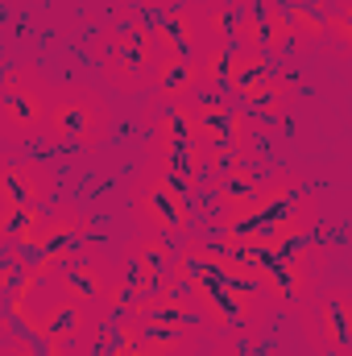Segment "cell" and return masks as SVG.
I'll use <instances>...</instances> for the list:
<instances>
[{
    "instance_id": "cell-21",
    "label": "cell",
    "mask_w": 352,
    "mask_h": 356,
    "mask_svg": "<svg viewBox=\"0 0 352 356\" xmlns=\"http://www.w3.org/2000/svg\"><path fill=\"white\" fill-rule=\"evenodd\" d=\"M245 50H257L265 58H286L290 54V33L282 21V4L278 0H253L249 25H245Z\"/></svg>"
},
{
    "instance_id": "cell-3",
    "label": "cell",
    "mask_w": 352,
    "mask_h": 356,
    "mask_svg": "<svg viewBox=\"0 0 352 356\" xmlns=\"http://www.w3.org/2000/svg\"><path fill=\"white\" fill-rule=\"evenodd\" d=\"M95 63L104 83L120 95H141L154 88L162 50L154 42V29L145 17H133V4L116 8V17L104 25L99 42H95Z\"/></svg>"
},
{
    "instance_id": "cell-1",
    "label": "cell",
    "mask_w": 352,
    "mask_h": 356,
    "mask_svg": "<svg viewBox=\"0 0 352 356\" xmlns=\"http://www.w3.org/2000/svg\"><path fill=\"white\" fill-rule=\"evenodd\" d=\"M178 277L191 286L207 327L216 336L237 327H257L265 315V294L257 273L241 257L224 253L216 241H191L178 249Z\"/></svg>"
},
{
    "instance_id": "cell-14",
    "label": "cell",
    "mask_w": 352,
    "mask_h": 356,
    "mask_svg": "<svg viewBox=\"0 0 352 356\" xmlns=\"http://www.w3.org/2000/svg\"><path fill=\"white\" fill-rule=\"evenodd\" d=\"M199 71H203V91L241 99V91L249 83H257L265 71H273V58L245 50V46H207L199 54Z\"/></svg>"
},
{
    "instance_id": "cell-11",
    "label": "cell",
    "mask_w": 352,
    "mask_h": 356,
    "mask_svg": "<svg viewBox=\"0 0 352 356\" xmlns=\"http://www.w3.org/2000/svg\"><path fill=\"white\" fill-rule=\"evenodd\" d=\"M8 315L21 319L29 336H42V340H50V344H63V348H79L91 332H95L91 307L67 298V294H58L54 286H50L46 294H38V298L29 294V298H25L17 311H8Z\"/></svg>"
},
{
    "instance_id": "cell-9",
    "label": "cell",
    "mask_w": 352,
    "mask_h": 356,
    "mask_svg": "<svg viewBox=\"0 0 352 356\" xmlns=\"http://www.w3.org/2000/svg\"><path fill=\"white\" fill-rule=\"evenodd\" d=\"M50 99H54V88L42 75V67H33V63L13 67L0 88V141L8 149H17V145H29L33 137H42Z\"/></svg>"
},
{
    "instance_id": "cell-20",
    "label": "cell",
    "mask_w": 352,
    "mask_h": 356,
    "mask_svg": "<svg viewBox=\"0 0 352 356\" xmlns=\"http://www.w3.org/2000/svg\"><path fill=\"white\" fill-rule=\"evenodd\" d=\"M249 13H253V0H199L203 50L207 46H241Z\"/></svg>"
},
{
    "instance_id": "cell-10",
    "label": "cell",
    "mask_w": 352,
    "mask_h": 356,
    "mask_svg": "<svg viewBox=\"0 0 352 356\" xmlns=\"http://www.w3.org/2000/svg\"><path fill=\"white\" fill-rule=\"evenodd\" d=\"M241 261L257 273L262 290L269 294V302H278V307H303L315 294L319 273H315V257H311V249L303 241L298 245H282V249L249 253Z\"/></svg>"
},
{
    "instance_id": "cell-12",
    "label": "cell",
    "mask_w": 352,
    "mask_h": 356,
    "mask_svg": "<svg viewBox=\"0 0 352 356\" xmlns=\"http://www.w3.org/2000/svg\"><path fill=\"white\" fill-rule=\"evenodd\" d=\"M303 340L315 356H352V290L328 286L298 307Z\"/></svg>"
},
{
    "instance_id": "cell-15",
    "label": "cell",
    "mask_w": 352,
    "mask_h": 356,
    "mask_svg": "<svg viewBox=\"0 0 352 356\" xmlns=\"http://www.w3.org/2000/svg\"><path fill=\"white\" fill-rule=\"evenodd\" d=\"M112 282H116V261H112L104 249H91V245L79 249L67 266L50 277V286H54L58 294H67V298H75V302H83V307H104Z\"/></svg>"
},
{
    "instance_id": "cell-5",
    "label": "cell",
    "mask_w": 352,
    "mask_h": 356,
    "mask_svg": "<svg viewBox=\"0 0 352 356\" xmlns=\"http://www.w3.org/2000/svg\"><path fill=\"white\" fill-rule=\"evenodd\" d=\"M91 241V216L79 203H54L21 241L8 245V253L29 269L33 277H54L79 249H88Z\"/></svg>"
},
{
    "instance_id": "cell-23",
    "label": "cell",
    "mask_w": 352,
    "mask_h": 356,
    "mask_svg": "<svg viewBox=\"0 0 352 356\" xmlns=\"http://www.w3.org/2000/svg\"><path fill=\"white\" fill-rule=\"evenodd\" d=\"M211 356H273V348H265L257 327H237L211 344Z\"/></svg>"
},
{
    "instance_id": "cell-17",
    "label": "cell",
    "mask_w": 352,
    "mask_h": 356,
    "mask_svg": "<svg viewBox=\"0 0 352 356\" xmlns=\"http://www.w3.org/2000/svg\"><path fill=\"white\" fill-rule=\"evenodd\" d=\"M145 162L162 166L166 175L182 178L195 191L211 178V149H207L203 137H150Z\"/></svg>"
},
{
    "instance_id": "cell-22",
    "label": "cell",
    "mask_w": 352,
    "mask_h": 356,
    "mask_svg": "<svg viewBox=\"0 0 352 356\" xmlns=\"http://www.w3.org/2000/svg\"><path fill=\"white\" fill-rule=\"evenodd\" d=\"M154 88L162 104H182V99H195L203 91V71H199V58H162L158 63V75H154Z\"/></svg>"
},
{
    "instance_id": "cell-24",
    "label": "cell",
    "mask_w": 352,
    "mask_h": 356,
    "mask_svg": "<svg viewBox=\"0 0 352 356\" xmlns=\"http://www.w3.org/2000/svg\"><path fill=\"white\" fill-rule=\"evenodd\" d=\"M332 42L352 54V4H336V13H332Z\"/></svg>"
},
{
    "instance_id": "cell-25",
    "label": "cell",
    "mask_w": 352,
    "mask_h": 356,
    "mask_svg": "<svg viewBox=\"0 0 352 356\" xmlns=\"http://www.w3.org/2000/svg\"><path fill=\"white\" fill-rule=\"evenodd\" d=\"M137 13H162V8H175L178 0H129Z\"/></svg>"
},
{
    "instance_id": "cell-18",
    "label": "cell",
    "mask_w": 352,
    "mask_h": 356,
    "mask_svg": "<svg viewBox=\"0 0 352 356\" xmlns=\"http://www.w3.org/2000/svg\"><path fill=\"white\" fill-rule=\"evenodd\" d=\"M282 4V21L290 33V54H311L315 46L332 42V0H278Z\"/></svg>"
},
{
    "instance_id": "cell-2",
    "label": "cell",
    "mask_w": 352,
    "mask_h": 356,
    "mask_svg": "<svg viewBox=\"0 0 352 356\" xmlns=\"http://www.w3.org/2000/svg\"><path fill=\"white\" fill-rule=\"evenodd\" d=\"M319 220L315 195L298 182L294 175H269L265 186L232 216H216V245L232 257H249L262 249H282L298 245L311 236Z\"/></svg>"
},
{
    "instance_id": "cell-6",
    "label": "cell",
    "mask_w": 352,
    "mask_h": 356,
    "mask_svg": "<svg viewBox=\"0 0 352 356\" xmlns=\"http://www.w3.org/2000/svg\"><path fill=\"white\" fill-rule=\"evenodd\" d=\"M129 203H133L137 228L141 232H158L166 241L186 236L191 224H195V186H186L175 175H166L154 162H145V170L129 186Z\"/></svg>"
},
{
    "instance_id": "cell-8",
    "label": "cell",
    "mask_w": 352,
    "mask_h": 356,
    "mask_svg": "<svg viewBox=\"0 0 352 356\" xmlns=\"http://www.w3.org/2000/svg\"><path fill=\"white\" fill-rule=\"evenodd\" d=\"M54 199V170L33 158H8L0 166V232L4 241H21Z\"/></svg>"
},
{
    "instance_id": "cell-13",
    "label": "cell",
    "mask_w": 352,
    "mask_h": 356,
    "mask_svg": "<svg viewBox=\"0 0 352 356\" xmlns=\"http://www.w3.org/2000/svg\"><path fill=\"white\" fill-rule=\"evenodd\" d=\"M195 124H199V137L211 149V166L249 154V129H253V120H249V112L237 99L199 91L195 95Z\"/></svg>"
},
{
    "instance_id": "cell-4",
    "label": "cell",
    "mask_w": 352,
    "mask_h": 356,
    "mask_svg": "<svg viewBox=\"0 0 352 356\" xmlns=\"http://www.w3.org/2000/svg\"><path fill=\"white\" fill-rule=\"evenodd\" d=\"M178 269L175 241L158 232H133L116 257V282L108 290L104 311L108 315H133L158 286H166Z\"/></svg>"
},
{
    "instance_id": "cell-7",
    "label": "cell",
    "mask_w": 352,
    "mask_h": 356,
    "mask_svg": "<svg viewBox=\"0 0 352 356\" xmlns=\"http://www.w3.org/2000/svg\"><path fill=\"white\" fill-rule=\"evenodd\" d=\"M112 133V108L108 99L88 83H63L54 88L50 99V116H46V133L42 141L54 149H95L104 145Z\"/></svg>"
},
{
    "instance_id": "cell-26",
    "label": "cell",
    "mask_w": 352,
    "mask_h": 356,
    "mask_svg": "<svg viewBox=\"0 0 352 356\" xmlns=\"http://www.w3.org/2000/svg\"><path fill=\"white\" fill-rule=\"evenodd\" d=\"M129 356H175V353H158V348H145V344H133Z\"/></svg>"
},
{
    "instance_id": "cell-16",
    "label": "cell",
    "mask_w": 352,
    "mask_h": 356,
    "mask_svg": "<svg viewBox=\"0 0 352 356\" xmlns=\"http://www.w3.org/2000/svg\"><path fill=\"white\" fill-rule=\"evenodd\" d=\"M154 42L162 58H199L203 54V25H199V0H182L175 8L145 13Z\"/></svg>"
},
{
    "instance_id": "cell-27",
    "label": "cell",
    "mask_w": 352,
    "mask_h": 356,
    "mask_svg": "<svg viewBox=\"0 0 352 356\" xmlns=\"http://www.w3.org/2000/svg\"><path fill=\"white\" fill-rule=\"evenodd\" d=\"M332 4H352V0H332Z\"/></svg>"
},
{
    "instance_id": "cell-19",
    "label": "cell",
    "mask_w": 352,
    "mask_h": 356,
    "mask_svg": "<svg viewBox=\"0 0 352 356\" xmlns=\"http://www.w3.org/2000/svg\"><path fill=\"white\" fill-rule=\"evenodd\" d=\"M294 99H298V83H294L286 71H265L257 83H249V88L241 91L237 104L249 112V120L257 116V120L282 124V120L294 112Z\"/></svg>"
}]
</instances>
